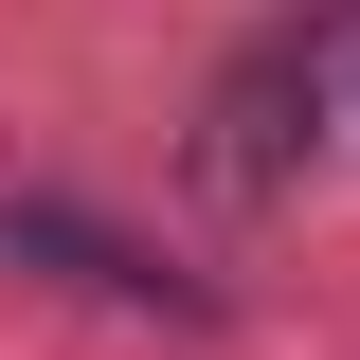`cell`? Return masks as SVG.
<instances>
[]
</instances>
